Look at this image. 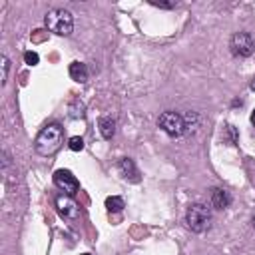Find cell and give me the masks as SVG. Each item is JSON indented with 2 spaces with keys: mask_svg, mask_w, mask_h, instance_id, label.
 I'll list each match as a JSON object with an SVG mask.
<instances>
[{
  "mask_svg": "<svg viewBox=\"0 0 255 255\" xmlns=\"http://www.w3.org/2000/svg\"><path fill=\"white\" fill-rule=\"evenodd\" d=\"M62 137H64L62 126H60V124H48V126L42 128L40 133L36 135L34 149H36L40 155H52V153H56L58 147L62 145Z\"/></svg>",
  "mask_w": 255,
  "mask_h": 255,
  "instance_id": "obj_1",
  "label": "cell"
},
{
  "mask_svg": "<svg viewBox=\"0 0 255 255\" xmlns=\"http://www.w3.org/2000/svg\"><path fill=\"white\" fill-rule=\"evenodd\" d=\"M44 22H46L48 30L54 32V34H58V36H70L72 30H74V18H72V14H70L68 10H64V8H54V10H50V12L46 14Z\"/></svg>",
  "mask_w": 255,
  "mask_h": 255,
  "instance_id": "obj_2",
  "label": "cell"
},
{
  "mask_svg": "<svg viewBox=\"0 0 255 255\" xmlns=\"http://www.w3.org/2000/svg\"><path fill=\"white\" fill-rule=\"evenodd\" d=\"M185 223L191 231L203 233L211 225V209L203 203H191L187 207V213H185Z\"/></svg>",
  "mask_w": 255,
  "mask_h": 255,
  "instance_id": "obj_3",
  "label": "cell"
},
{
  "mask_svg": "<svg viewBox=\"0 0 255 255\" xmlns=\"http://www.w3.org/2000/svg\"><path fill=\"white\" fill-rule=\"evenodd\" d=\"M157 126L167 133V135H171V137H179V135H183L187 129H185V120H183V116L181 114H177V112H163L161 116H159V120H157Z\"/></svg>",
  "mask_w": 255,
  "mask_h": 255,
  "instance_id": "obj_4",
  "label": "cell"
},
{
  "mask_svg": "<svg viewBox=\"0 0 255 255\" xmlns=\"http://www.w3.org/2000/svg\"><path fill=\"white\" fill-rule=\"evenodd\" d=\"M229 48L233 52V56H239V58H247L255 52V40L251 38V34L247 32H235L231 36V42H229Z\"/></svg>",
  "mask_w": 255,
  "mask_h": 255,
  "instance_id": "obj_5",
  "label": "cell"
},
{
  "mask_svg": "<svg viewBox=\"0 0 255 255\" xmlns=\"http://www.w3.org/2000/svg\"><path fill=\"white\" fill-rule=\"evenodd\" d=\"M54 183H56V187H60L66 195H74V193H78V189H80V181L76 179V175H74L70 169H58V171L54 173Z\"/></svg>",
  "mask_w": 255,
  "mask_h": 255,
  "instance_id": "obj_6",
  "label": "cell"
},
{
  "mask_svg": "<svg viewBox=\"0 0 255 255\" xmlns=\"http://www.w3.org/2000/svg\"><path fill=\"white\" fill-rule=\"evenodd\" d=\"M56 207H58V211L64 219H76L80 215V209H78L76 201L70 195H58L56 197Z\"/></svg>",
  "mask_w": 255,
  "mask_h": 255,
  "instance_id": "obj_7",
  "label": "cell"
},
{
  "mask_svg": "<svg viewBox=\"0 0 255 255\" xmlns=\"http://www.w3.org/2000/svg\"><path fill=\"white\" fill-rule=\"evenodd\" d=\"M120 171H122V175L126 177V179H129V181H139V173H137V167H135V163H133V159H129V157H124L122 161H120Z\"/></svg>",
  "mask_w": 255,
  "mask_h": 255,
  "instance_id": "obj_8",
  "label": "cell"
},
{
  "mask_svg": "<svg viewBox=\"0 0 255 255\" xmlns=\"http://www.w3.org/2000/svg\"><path fill=\"white\" fill-rule=\"evenodd\" d=\"M211 203H213V207H217V209H225V207L231 205V193L225 191V189H221V187H215V189L211 191Z\"/></svg>",
  "mask_w": 255,
  "mask_h": 255,
  "instance_id": "obj_9",
  "label": "cell"
},
{
  "mask_svg": "<svg viewBox=\"0 0 255 255\" xmlns=\"http://www.w3.org/2000/svg\"><path fill=\"white\" fill-rule=\"evenodd\" d=\"M70 78L74 80V82H80V84H84V82H88V66L86 64H82V62H72L70 64Z\"/></svg>",
  "mask_w": 255,
  "mask_h": 255,
  "instance_id": "obj_10",
  "label": "cell"
},
{
  "mask_svg": "<svg viewBox=\"0 0 255 255\" xmlns=\"http://www.w3.org/2000/svg\"><path fill=\"white\" fill-rule=\"evenodd\" d=\"M98 126H100V133H102L104 139H112L114 137V133H116V122H114V118L104 116V118H100Z\"/></svg>",
  "mask_w": 255,
  "mask_h": 255,
  "instance_id": "obj_11",
  "label": "cell"
},
{
  "mask_svg": "<svg viewBox=\"0 0 255 255\" xmlns=\"http://www.w3.org/2000/svg\"><path fill=\"white\" fill-rule=\"evenodd\" d=\"M106 207H108V211H122L124 209V199L122 197H118V195H112V197H108L106 199Z\"/></svg>",
  "mask_w": 255,
  "mask_h": 255,
  "instance_id": "obj_12",
  "label": "cell"
},
{
  "mask_svg": "<svg viewBox=\"0 0 255 255\" xmlns=\"http://www.w3.org/2000/svg\"><path fill=\"white\" fill-rule=\"evenodd\" d=\"M68 147H70L72 151H80V149H84V139H82L80 135H74V137L68 139Z\"/></svg>",
  "mask_w": 255,
  "mask_h": 255,
  "instance_id": "obj_13",
  "label": "cell"
},
{
  "mask_svg": "<svg viewBox=\"0 0 255 255\" xmlns=\"http://www.w3.org/2000/svg\"><path fill=\"white\" fill-rule=\"evenodd\" d=\"M38 60H40V58H38V54H36V52H26V54H24V62H26L28 66H36V64H38Z\"/></svg>",
  "mask_w": 255,
  "mask_h": 255,
  "instance_id": "obj_14",
  "label": "cell"
},
{
  "mask_svg": "<svg viewBox=\"0 0 255 255\" xmlns=\"http://www.w3.org/2000/svg\"><path fill=\"white\" fill-rule=\"evenodd\" d=\"M153 6H159V8H173L175 2H157V0H151Z\"/></svg>",
  "mask_w": 255,
  "mask_h": 255,
  "instance_id": "obj_15",
  "label": "cell"
},
{
  "mask_svg": "<svg viewBox=\"0 0 255 255\" xmlns=\"http://www.w3.org/2000/svg\"><path fill=\"white\" fill-rule=\"evenodd\" d=\"M6 74H8V58L2 56V80H6Z\"/></svg>",
  "mask_w": 255,
  "mask_h": 255,
  "instance_id": "obj_16",
  "label": "cell"
},
{
  "mask_svg": "<svg viewBox=\"0 0 255 255\" xmlns=\"http://www.w3.org/2000/svg\"><path fill=\"white\" fill-rule=\"evenodd\" d=\"M251 124L255 126V110H253V114H251Z\"/></svg>",
  "mask_w": 255,
  "mask_h": 255,
  "instance_id": "obj_17",
  "label": "cell"
},
{
  "mask_svg": "<svg viewBox=\"0 0 255 255\" xmlns=\"http://www.w3.org/2000/svg\"><path fill=\"white\" fill-rule=\"evenodd\" d=\"M251 90H255V80H253V82H251Z\"/></svg>",
  "mask_w": 255,
  "mask_h": 255,
  "instance_id": "obj_18",
  "label": "cell"
},
{
  "mask_svg": "<svg viewBox=\"0 0 255 255\" xmlns=\"http://www.w3.org/2000/svg\"><path fill=\"white\" fill-rule=\"evenodd\" d=\"M253 227H255V215H253Z\"/></svg>",
  "mask_w": 255,
  "mask_h": 255,
  "instance_id": "obj_19",
  "label": "cell"
},
{
  "mask_svg": "<svg viewBox=\"0 0 255 255\" xmlns=\"http://www.w3.org/2000/svg\"><path fill=\"white\" fill-rule=\"evenodd\" d=\"M82 255H90V253H82Z\"/></svg>",
  "mask_w": 255,
  "mask_h": 255,
  "instance_id": "obj_20",
  "label": "cell"
}]
</instances>
